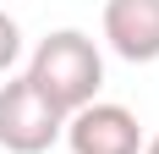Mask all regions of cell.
I'll return each mask as SVG.
<instances>
[{"mask_svg":"<svg viewBox=\"0 0 159 154\" xmlns=\"http://www.w3.org/2000/svg\"><path fill=\"white\" fill-rule=\"evenodd\" d=\"M22 77H28L61 116H71V110H82V105L99 99V88H104V55H99V44L88 33L55 28V33H44V39L33 44Z\"/></svg>","mask_w":159,"mask_h":154,"instance_id":"6da1fadb","label":"cell"},{"mask_svg":"<svg viewBox=\"0 0 159 154\" xmlns=\"http://www.w3.org/2000/svg\"><path fill=\"white\" fill-rule=\"evenodd\" d=\"M66 132V116L33 88L28 77L0 83V149L6 154H44Z\"/></svg>","mask_w":159,"mask_h":154,"instance_id":"7a4b0ae2","label":"cell"},{"mask_svg":"<svg viewBox=\"0 0 159 154\" xmlns=\"http://www.w3.org/2000/svg\"><path fill=\"white\" fill-rule=\"evenodd\" d=\"M66 149L71 154H143V121L132 116L126 105H110V99H93L66 116Z\"/></svg>","mask_w":159,"mask_h":154,"instance_id":"3957f363","label":"cell"},{"mask_svg":"<svg viewBox=\"0 0 159 154\" xmlns=\"http://www.w3.org/2000/svg\"><path fill=\"white\" fill-rule=\"evenodd\" d=\"M104 44L132 66L159 61V0H104Z\"/></svg>","mask_w":159,"mask_h":154,"instance_id":"277c9868","label":"cell"},{"mask_svg":"<svg viewBox=\"0 0 159 154\" xmlns=\"http://www.w3.org/2000/svg\"><path fill=\"white\" fill-rule=\"evenodd\" d=\"M16 55H22V28H16V17L0 11V77L16 66Z\"/></svg>","mask_w":159,"mask_h":154,"instance_id":"5b68a950","label":"cell"},{"mask_svg":"<svg viewBox=\"0 0 159 154\" xmlns=\"http://www.w3.org/2000/svg\"><path fill=\"white\" fill-rule=\"evenodd\" d=\"M143 154H159V138H148V143H143Z\"/></svg>","mask_w":159,"mask_h":154,"instance_id":"8992f818","label":"cell"}]
</instances>
